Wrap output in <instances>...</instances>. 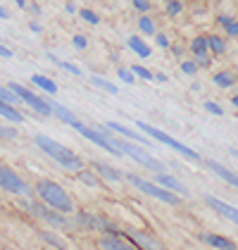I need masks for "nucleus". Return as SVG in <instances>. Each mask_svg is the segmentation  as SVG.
Masks as SVG:
<instances>
[{"instance_id": "f257e3e1", "label": "nucleus", "mask_w": 238, "mask_h": 250, "mask_svg": "<svg viewBox=\"0 0 238 250\" xmlns=\"http://www.w3.org/2000/svg\"><path fill=\"white\" fill-rule=\"evenodd\" d=\"M34 143H36L45 155H50L58 165H62L64 169H72V172H81V169H83V162H81L79 155L74 153V150H69L67 146H62V143H58V141H53L50 136L36 134L34 136Z\"/></svg>"}, {"instance_id": "f03ea898", "label": "nucleus", "mask_w": 238, "mask_h": 250, "mask_svg": "<svg viewBox=\"0 0 238 250\" xmlns=\"http://www.w3.org/2000/svg\"><path fill=\"white\" fill-rule=\"evenodd\" d=\"M36 191H39L40 200H43L45 205H50V208H55V210H60V212H72L74 210L72 195L64 191L62 186H58L55 181H39Z\"/></svg>"}, {"instance_id": "7ed1b4c3", "label": "nucleus", "mask_w": 238, "mask_h": 250, "mask_svg": "<svg viewBox=\"0 0 238 250\" xmlns=\"http://www.w3.org/2000/svg\"><path fill=\"white\" fill-rule=\"evenodd\" d=\"M126 179H129L139 191H143L145 195H153V198H158V200L167 203V205H178V203H181V200H178V193L167 191V188H164V186H159V184L145 181V179H140V176H136V174H126Z\"/></svg>"}, {"instance_id": "20e7f679", "label": "nucleus", "mask_w": 238, "mask_h": 250, "mask_svg": "<svg viewBox=\"0 0 238 250\" xmlns=\"http://www.w3.org/2000/svg\"><path fill=\"white\" fill-rule=\"evenodd\" d=\"M139 124V129L143 131V134H148L150 138H155L158 143H164V146H169L172 150H177V153H181L183 157H188V160H200V155L193 150V148H188V146H183V143H178L177 138H172L169 134H164V131H159V129H155V126H150V124H143V122H136Z\"/></svg>"}, {"instance_id": "39448f33", "label": "nucleus", "mask_w": 238, "mask_h": 250, "mask_svg": "<svg viewBox=\"0 0 238 250\" xmlns=\"http://www.w3.org/2000/svg\"><path fill=\"white\" fill-rule=\"evenodd\" d=\"M117 146L121 148V153H124V155H129L131 160H136V162H140L143 167L153 169L155 174L164 172V165L159 162L158 157H153V155L148 153V150H143L140 146H136V143H126V141H117Z\"/></svg>"}, {"instance_id": "423d86ee", "label": "nucleus", "mask_w": 238, "mask_h": 250, "mask_svg": "<svg viewBox=\"0 0 238 250\" xmlns=\"http://www.w3.org/2000/svg\"><path fill=\"white\" fill-rule=\"evenodd\" d=\"M72 129H77L81 136H86L88 141H93L96 146H100L102 150H107L110 155H124L121 153V148L117 146V141H115V138H110L102 129H91V126H86V124H81V122H77Z\"/></svg>"}, {"instance_id": "0eeeda50", "label": "nucleus", "mask_w": 238, "mask_h": 250, "mask_svg": "<svg viewBox=\"0 0 238 250\" xmlns=\"http://www.w3.org/2000/svg\"><path fill=\"white\" fill-rule=\"evenodd\" d=\"M17 96H20V100H24L31 110H36L39 115L43 117H48V115H53V103H48V100H43V98H39L34 91H29V88H24V86H20V83H15V81H10L7 83Z\"/></svg>"}, {"instance_id": "6e6552de", "label": "nucleus", "mask_w": 238, "mask_h": 250, "mask_svg": "<svg viewBox=\"0 0 238 250\" xmlns=\"http://www.w3.org/2000/svg\"><path fill=\"white\" fill-rule=\"evenodd\" d=\"M26 210L31 212V214H36L43 222L53 224V227H67V219L62 217L64 212L55 210V208H50V205H45V203H26Z\"/></svg>"}, {"instance_id": "1a4fd4ad", "label": "nucleus", "mask_w": 238, "mask_h": 250, "mask_svg": "<svg viewBox=\"0 0 238 250\" xmlns=\"http://www.w3.org/2000/svg\"><path fill=\"white\" fill-rule=\"evenodd\" d=\"M0 188H5V191H12V193H29V186H26V181H21V176L15 169H10L7 165H2L0 162Z\"/></svg>"}, {"instance_id": "9d476101", "label": "nucleus", "mask_w": 238, "mask_h": 250, "mask_svg": "<svg viewBox=\"0 0 238 250\" xmlns=\"http://www.w3.org/2000/svg\"><path fill=\"white\" fill-rule=\"evenodd\" d=\"M205 203H207L215 212H219L221 217H226L229 222L238 224V208L229 205V203H224V200H219V198H215V195H205Z\"/></svg>"}, {"instance_id": "9b49d317", "label": "nucleus", "mask_w": 238, "mask_h": 250, "mask_svg": "<svg viewBox=\"0 0 238 250\" xmlns=\"http://www.w3.org/2000/svg\"><path fill=\"white\" fill-rule=\"evenodd\" d=\"M126 236L131 238V243H136V246H140L143 250H164V246L159 243L158 238H153V236H148V233H143V231L126 229Z\"/></svg>"}, {"instance_id": "f8f14e48", "label": "nucleus", "mask_w": 238, "mask_h": 250, "mask_svg": "<svg viewBox=\"0 0 238 250\" xmlns=\"http://www.w3.org/2000/svg\"><path fill=\"white\" fill-rule=\"evenodd\" d=\"M207 165V169L210 172H215L221 179V181H226L229 186H234V188H238V174L236 172H231L229 167H224V165H219V162H212V160H207L205 162Z\"/></svg>"}, {"instance_id": "ddd939ff", "label": "nucleus", "mask_w": 238, "mask_h": 250, "mask_svg": "<svg viewBox=\"0 0 238 250\" xmlns=\"http://www.w3.org/2000/svg\"><path fill=\"white\" fill-rule=\"evenodd\" d=\"M105 126H107L110 131H115V134L129 138V141H139V143H145V146H153L148 138H143L139 131H134V129H129V126H124V124H117V122H105Z\"/></svg>"}, {"instance_id": "4468645a", "label": "nucleus", "mask_w": 238, "mask_h": 250, "mask_svg": "<svg viewBox=\"0 0 238 250\" xmlns=\"http://www.w3.org/2000/svg\"><path fill=\"white\" fill-rule=\"evenodd\" d=\"M207 246H212V248H219V250H236V243L234 241H229V238H224V236H217V233H202L200 236Z\"/></svg>"}, {"instance_id": "2eb2a0df", "label": "nucleus", "mask_w": 238, "mask_h": 250, "mask_svg": "<svg viewBox=\"0 0 238 250\" xmlns=\"http://www.w3.org/2000/svg\"><path fill=\"white\" fill-rule=\"evenodd\" d=\"M0 117H5V119L12 122V124H21V122H24V115H21L12 103H5V100H0Z\"/></svg>"}, {"instance_id": "dca6fc26", "label": "nucleus", "mask_w": 238, "mask_h": 250, "mask_svg": "<svg viewBox=\"0 0 238 250\" xmlns=\"http://www.w3.org/2000/svg\"><path fill=\"white\" fill-rule=\"evenodd\" d=\"M155 181H158L159 186H164L167 191H174V193H178V195H186V188H183V186L178 184V181L174 179V176H167L164 172H159Z\"/></svg>"}, {"instance_id": "f3484780", "label": "nucleus", "mask_w": 238, "mask_h": 250, "mask_svg": "<svg viewBox=\"0 0 238 250\" xmlns=\"http://www.w3.org/2000/svg\"><path fill=\"white\" fill-rule=\"evenodd\" d=\"M100 248L102 250H136V248H131L129 243H124L119 236H105V238H100Z\"/></svg>"}, {"instance_id": "a211bd4d", "label": "nucleus", "mask_w": 238, "mask_h": 250, "mask_svg": "<svg viewBox=\"0 0 238 250\" xmlns=\"http://www.w3.org/2000/svg\"><path fill=\"white\" fill-rule=\"evenodd\" d=\"M79 222H83V224H88V227H96V229H105V231H117L110 222H105L102 217H91V214H81Z\"/></svg>"}, {"instance_id": "6ab92c4d", "label": "nucleus", "mask_w": 238, "mask_h": 250, "mask_svg": "<svg viewBox=\"0 0 238 250\" xmlns=\"http://www.w3.org/2000/svg\"><path fill=\"white\" fill-rule=\"evenodd\" d=\"M196 58L198 55H207L210 53V41H207V36H196V39L191 41V48H188Z\"/></svg>"}, {"instance_id": "aec40b11", "label": "nucleus", "mask_w": 238, "mask_h": 250, "mask_svg": "<svg viewBox=\"0 0 238 250\" xmlns=\"http://www.w3.org/2000/svg\"><path fill=\"white\" fill-rule=\"evenodd\" d=\"M53 115L58 117V119H62V122H67L69 126H74L79 119L74 117V112H69L67 107H62V105H58V103H53Z\"/></svg>"}, {"instance_id": "412c9836", "label": "nucleus", "mask_w": 238, "mask_h": 250, "mask_svg": "<svg viewBox=\"0 0 238 250\" xmlns=\"http://www.w3.org/2000/svg\"><path fill=\"white\" fill-rule=\"evenodd\" d=\"M129 48L134 53H139L140 58H150V48L145 45V41L139 39V36H129Z\"/></svg>"}, {"instance_id": "4be33fe9", "label": "nucleus", "mask_w": 238, "mask_h": 250, "mask_svg": "<svg viewBox=\"0 0 238 250\" xmlns=\"http://www.w3.org/2000/svg\"><path fill=\"white\" fill-rule=\"evenodd\" d=\"M31 81H34L36 86H40L43 91H48V93H58V83H55L53 79L43 77V74H34V77H31Z\"/></svg>"}, {"instance_id": "5701e85b", "label": "nucleus", "mask_w": 238, "mask_h": 250, "mask_svg": "<svg viewBox=\"0 0 238 250\" xmlns=\"http://www.w3.org/2000/svg\"><path fill=\"white\" fill-rule=\"evenodd\" d=\"M212 81H215V86H219V88H231L236 83V77L231 72H219V74L212 77Z\"/></svg>"}, {"instance_id": "b1692460", "label": "nucleus", "mask_w": 238, "mask_h": 250, "mask_svg": "<svg viewBox=\"0 0 238 250\" xmlns=\"http://www.w3.org/2000/svg\"><path fill=\"white\" fill-rule=\"evenodd\" d=\"M96 169H98L102 176H107L110 181H121V176H124L119 169H115V167H107V165H102V162H96Z\"/></svg>"}, {"instance_id": "393cba45", "label": "nucleus", "mask_w": 238, "mask_h": 250, "mask_svg": "<svg viewBox=\"0 0 238 250\" xmlns=\"http://www.w3.org/2000/svg\"><path fill=\"white\" fill-rule=\"evenodd\" d=\"M207 41H210V53L212 55H221V53H226V41L221 39V36H207Z\"/></svg>"}, {"instance_id": "a878e982", "label": "nucleus", "mask_w": 238, "mask_h": 250, "mask_svg": "<svg viewBox=\"0 0 238 250\" xmlns=\"http://www.w3.org/2000/svg\"><path fill=\"white\" fill-rule=\"evenodd\" d=\"M219 24L224 26V31H226L229 36H238V21L231 20L229 15H221V17H219Z\"/></svg>"}, {"instance_id": "bb28decb", "label": "nucleus", "mask_w": 238, "mask_h": 250, "mask_svg": "<svg viewBox=\"0 0 238 250\" xmlns=\"http://www.w3.org/2000/svg\"><path fill=\"white\" fill-rule=\"evenodd\" d=\"M139 29L143 31V34H155V21H153V17H148V15H143L139 20Z\"/></svg>"}, {"instance_id": "cd10ccee", "label": "nucleus", "mask_w": 238, "mask_h": 250, "mask_svg": "<svg viewBox=\"0 0 238 250\" xmlns=\"http://www.w3.org/2000/svg\"><path fill=\"white\" fill-rule=\"evenodd\" d=\"M91 81L98 86V88H102V91H107V93H112V96H117L119 93V88L117 86H112L110 81H105V79H100V77H91Z\"/></svg>"}, {"instance_id": "c85d7f7f", "label": "nucleus", "mask_w": 238, "mask_h": 250, "mask_svg": "<svg viewBox=\"0 0 238 250\" xmlns=\"http://www.w3.org/2000/svg\"><path fill=\"white\" fill-rule=\"evenodd\" d=\"M0 100H5V103H12V105H15V103L20 100V96H17L10 86H0Z\"/></svg>"}, {"instance_id": "c756f323", "label": "nucleus", "mask_w": 238, "mask_h": 250, "mask_svg": "<svg viewBox=\"0 0 238 250\" xmlns=\"http://www.w3.org/2000/svg\"><path fill=\"white\" fill-rule=\"evenodd\" d=\"M40 238H43V241H48L50 246H55V248H60V250H67V246H64V241H60V238L55 236V233H48V231H43V233H40Z\"/></svg>"}, {"instance_id": "7c9ffc66", "label": "nucleus", "mask_w": 238, "mask_h": 250, "mask_svg": "<svg viewBox=\"0 0 238 250\" xmlns=\"http://www.w3.org/2000/svg\"><path fill=\"white\" fill-rule=\"evenodd\" d=\"M50 60H53V62H58L60 67H62V69H67L69 74H74V77H81V69H79V67H74L72 62H64V60H58L55 55H50Z\"/></svg>"}, {"instance_id": "2f4dec72", "label": "nucleus", "mask_w": 238, "mask_h": 250, "mask_svg": "<svg viewBox=\"0 0 238 250\" xmlns=\"http://www.w3.org/2000/svg\"><path fill=\"white\" fill-rule=\"evenodd\" d=\"M131 72H134L136 77L145 79V81H153V79H155V74H153L150 69H145V67H140V64H136V67H131Z\"/></svg>"}, {"instance_id": "473e14b6", "label": "nucleus", "mask_w": 238, "mask_h": 250, "mask_svg": "<svg viewBox=\"0 0 238 250\" xmlns=\"http://www.w3.org/2000/svg\"><path fill=\"white\" fill-rule=\"evenodd\" d=\"M81 20H86L88 24H100V17L96 15V12H91V10H86V7H81Z\"/></svg>"}, {"instance_id": "72a5a7b5", "label": "nucleus", "mask_w": 238, "mask_h": 250, "mask_svg": "<svg viewBox=\"0 0 238 250\" xmlns=\"http://www.w3.org/2000/svg\"><path fill=\"white\" fill-rule=\"evenodd\" d=\"M181 72H183V74H188V77H193V74L198 72V62H191V60L181 62Z\"/></svg>"}, {"instance_id": "f704fd0d", "label": "nucleus", "mask_w": 238, "mask_h": 250, "mask_svg": "<svg viewBox=\"0 0 238 250\" xmlns=\"http://www.w3.org/2000/svg\"><path fill=\"white\" fill-rule=\"evenodd\" d=\"M181 10H183L181 0H172V2H167V15H169V17H177Z\"/></svg>"}, {"instance_id": "c9c22d12", "label": "nucleus", "mask_w": 238, "mask_h": 250, "mask_svg": "<svg viewBox=\"0 0 238 250\" xmlns=\"http://www.w3.org/2000/svg\"><path fill=\"white\" fill-rule=\"evenodd\" d=\"M205 110H207L210 115H217V117H221V115H224V110L219 107L217 103H212V100H207V103H205Z\"/></svg>"}, {"instance_id": "e433bc0d", "label": "nucleus", "mask_w": 238, "mask_h": 250, "mask_svg": "<svg viewBox=\"0 0 238 250\" xmlns=\"http://www.w3.org/2000/svg\"><path fill=\"white\" fill-rule=\"evenodd\" d=\"M0 138H17V129H12V126H5V124H0Z\"/></svg>"}, {"instance_id": "4c0bfd02", "label": "nucleus", "mask_w": 238, "mask_h": 250, "mask_svg": "<svg viewBox=\"0 0 238 250\" xmlns=\"http://www.w3.org/2000/svg\"><path fill=\"white\" fill-rule=\"evenodd\" d=\"M79 179L83 181V184H88V186H96V184H98V179H96L93 174H91V172H83V169L79 172Z\"/></svg>"}, {"instance_id": "58836bf2", "label": "nucleus", "mask_w": 238, "mask_h": 250, "mask_svg": "<svg viewBox=\"0 0 238 250\" xmlns=\"http://www.w3.org/2000/svg\"><path fill=\"white\" fill-rule=\"evenodd\" d=\"M134 7L143 12V15H148V10H150V0H134Z\"/></svg>"}, {"instance_id": "ea45409f", "label": "nucleus", "mask_w": 238, "mask_h": 250, "mask_svg": "<svg viewBox=\"0 0 238 250\" xmlns=\"http://www.w3.org/2000/svg\"><path fill=\"white\" fill-rule=\"evenodd\" d=\"M117 74H119V79H121L124 83H134V77H136V74H134V72H129V69H119Z\"/></svg>"}, {"instance_id": "a19ab883", "label": "nucleus", "mask_w": 238, "mask_h": 250, "mask_svg": "<svg viewBox=\"0 0 238 250\" xmlns=\"http://www.w3.org/2000/svg\"><path fill=\"white\" fill-rule=\"evenodd\" d=\"M72 43H74V48H79V50H83V48L88 45V41H86V36H81V34H77V36L72 39Z\"/></svg>"}, {"instance_id": "79ce46f5", "label": "nucleus", "mask_w": 238, "mask_h": 250, "mask_svg": "<svg viewBox=\"0 0 238 250\" xmlns=\"http://www.w3.org/2000/svg\"><path fill=\"white\" fill-rule=\"evenodd\" d=\"M196 62H198V67H210V55H198Z\"/></svg>"}, {"instance_id": "37998d69", "label": "nucleus", "mask_w": 238, "mask_h": 250, "mask_svg": "<svg viewBox=\"0 0 238 250\" xmlns=\"http://www.w3.org/2000/svg\"><path fill=\"white\" fill-rule=\"evenodd\" d=\"M158 45L159 48H169V39L164 34H158Z\"/></svg>"}, {"instance_id": "c03bdc74", "label": "nucleus", "mask_w": 238, "mask_h": 250, "mask_svg": "<svg viewBox=\"0 0 238 250\" xmlns=\"http://www.w3.org/2000/svg\"><path fill=\"white\" fill-rule=\"evenodd\" d=\"M0 58H12V50H10V48H5L2 43H0Z\"/></svg>"}, {"instance_id": "a18cd8bd", "label": "nucleus", "mask_w": 238, "mask_h": 250, "mask_svg": "<svg viewBox=\"0 0 238 250\" xmlns=\"http://www.w3.org/2000/svg\"><path fill=\"white\" fill-rule=\"evenodd\" d=\"M64 12H67V15H74V12H77V5H74V2H67Z\"/></svg>"}, {"instance_id": "49530a36", "label": "nucleus", "mask_w": 238, "mask_h": 250, "mask_svg": "<svg viewBox=\"0 0 238 250\" xmlns=\"http://www.w3.org/2000/svg\"><path fill=\"white\" fill-rule=\"evenodd\" d=\"M172 53H174L177 58H181V55H183V48H178V45H174V48H172Z\"/></svg>"}, {"instance_id": "de8ad7c7", "label": "nucleus", "mask_w": 238, "mask_h": 250, "mask_svg": "<svg viewBox=\"0 0 238 250\" xmlns=\"http://www.w3.org/2000/svg\"><path fill=\"white\" fill-rule=\"evenodd\" d=\"M7 17H10V15H7V10L0 5V20H7Z\"/></svg>"}, {"instance_id": "09e8293b", "label": "nucleus", "mask_w": 238, "mask_h": 250, "mask_svg": "<svg viewBox=\"0 0 238 250\" xmlns=\"http://www.w3.org/2000/svg\"><path fill=\"white\" fill-rule=\"evenodd\" d=\"M15 2H17V5H20L21 10H24V7H26V0H15Z\"/></svg>"}, {"instance_id": "8fccbe9b", "label": "nucleus", "mask_w": 238, "mask_h": 250, "mask_svg": "<svg viewBox=\"0 0 238 250\" xmlns=\"http://www.w3.org/2000/svg\"><path fill=\"white\" fill-rule=\"evenodd\" d=\"M231 105H234V107H238V96L231 98Z\"/></svg>"}, {"instance_id": "3c124183", "label": "nucleus", "mask_w": 238, "mask_h": 250, "mask_svg": "<svg viewBox=\"0 0 238 250\" xmlns=\"http://www.w3.org/2000/svg\"><path fill=\"white\" fill-rule=\"evenodd\" d=\"M231 155H234V157H236V160H238V150H231Z\"/></svg>"}, {"instance_id": "603ef678", "label": "nucleus", "mask_w": 238, "mask_h": 250, "mask_svg": "<svg viewBox=\"0 0 238 250\" xmlns=\"http://www.w3.org/2000/svg\"><path fill=\"white\" fill-rule=\"evenodd\" d=\"M167 2H172V0H167Z\"/></svg>"}]
</instances>
